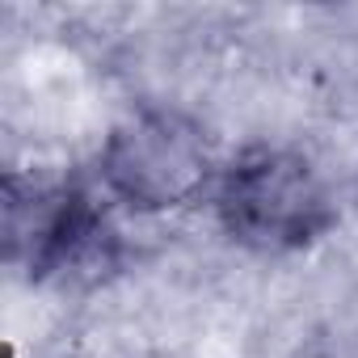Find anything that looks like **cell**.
Listing matches in <instances>:
<instances>
[{"label": "cell", "mask_w": 358, "mask_h": 358, "mask_svg": "<svg viewBox=\"0 0 358 358\" xmlns=\"http://www.w3.org/2000/svg\"><path fill=\"white\" fill-rule=\"evenodd\" d=\"M101 182L135 211H173L194 203L211 182V148L194 118L143 110L114 127L101 152Z\"/></svg>", "instance_id": "2"}, {"label": "cell", "mask_w": 358, "mask_h": 358, "mask_svg": "<svg viewBox=\"0 0 358 358\" xmlns=\"http://www.w3.org/2000/svg\"><path fill=\"white\" fill-rule=\"evenodd\" d=\"M5 245L9 262H26L30 278H51L64 270H80L89 262H106L114 232L106 211L80 186H22L5 182Z\"/></svg>", "instance_id": "3"}, {"label": "cell", "mask_w": 358, "mask_h": 358, "mask_svg": "<svg viewBox=\"0 0 358 358\" xmlns=\"http://www.w3.org/2000/svg\"><path fill=\"white\" fill-rule=\"evenodd\" d=\"M215 215L236 245L257 253L308 249L337 224L320 173L291 148L241 152L220 177Z\"/></svg>", "instance_id": "1"}]
</instances>
